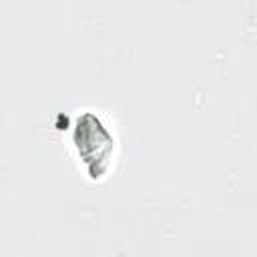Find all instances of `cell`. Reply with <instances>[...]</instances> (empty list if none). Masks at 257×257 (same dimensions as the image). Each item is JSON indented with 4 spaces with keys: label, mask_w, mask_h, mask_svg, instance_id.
Segmentation results:
<instances>
[{
    "label": "cell",
    "mask_w": 257,
    "mask_h": 257,
    "mask_svg": "<svg viewBox=\"0 0 257 257\" xmlns=\"http://www.w3.org/2000/svg\"><path fill=\"white\" fill-rule=\"evenodd\" d=\"M74 145L80 159L86 163L88 173L96 179L106 171V161L112 155L114 139L106 126L90 112L78 116L74 126Z\"/></svg>",
    "instance_id": "1"
}]
</instances>
